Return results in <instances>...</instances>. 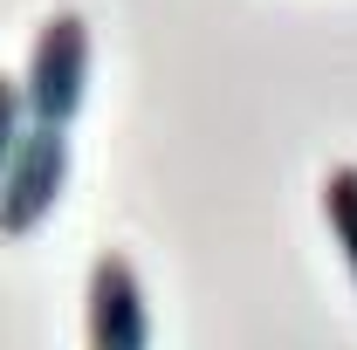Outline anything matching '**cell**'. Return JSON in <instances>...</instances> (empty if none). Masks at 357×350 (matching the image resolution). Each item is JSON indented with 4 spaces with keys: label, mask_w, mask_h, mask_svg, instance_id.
Listing matches in <instances>:
<instances>
[{
    "label": "cell",
    "mask_w": 357,
    "mask_h": 350,
    "mask_svg": "<svg viewBox=\"0 0 357 350\" xmlns=\"http://www.w3.org/2000/svg\"><path fill=\"white\" fill-rule=\"evenodd\" d=\"M21 131H28V103H21V83H14V76H0V172H7V158H14Z\"/></svg>",
    "instance_id": "5"
},
{
    "label": "cell",
    "mask_w": 357,
    "mask_h": 350,
    "mask_svg": "<svg viewBox=\"0 0 357 350\" xmlns=\"http://www.w3.org/2000/svg\"><path fill=\"white\" fill-rule=\"evenodd\" d=\"M323 220H330V234L344 248V268L357 282V165H330L323 172Z\"/></svg>",
    "instance_id": "4"
},
{
    "label": "cell",
    "mask_w": 357,
    "mask_h": 350,
    "mask_svg": "<svg viewBox=\"0 0 357 350\" xmlns=\"http://www.w3.org/2000/svg\"><path fill=\"white\" fill-rule=\"evenodd\" d=\"M83 337L89 350H151V309H144V282H137L131 254H96L83 289Z\"/></svg>",
    "instance_id": "3"
},
{
    "label": "cell",
    "mask_w": 357,
    "mask_h": 350,
    "mask_svg": "<svg viewBox=\"0 0 357 350\" xmlns=\"http://www.w3.org/2000/svg\"><path fill=\"white\" fill-rule=\"evenodd\" d=\"M89 96V21L76 7H55L35 35V55H28V76H21V103H28V124H48V131H69L76 110Z\"/></svg>",
    "instance_id": "1"
},
{
    "label": "cell",
    "mask_w": 357,
    "mask_h": 350,
    "mask_svg": "<svg viewBox=\"0 0 357 350\" xmlns=\"http://www.w3.org/2000/svg\"><path fill=\"white\" fill-rule=\"evenodd\" d=\"M62 185H69V131L28 124L21 144H14V158H7V172H0V241L35 234L55 213Z\"/></svg>",
    "instance_id": "2"
}]
</instances>
